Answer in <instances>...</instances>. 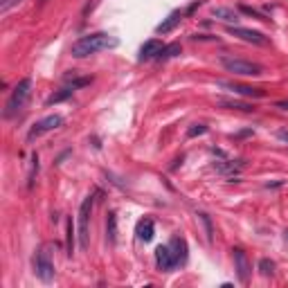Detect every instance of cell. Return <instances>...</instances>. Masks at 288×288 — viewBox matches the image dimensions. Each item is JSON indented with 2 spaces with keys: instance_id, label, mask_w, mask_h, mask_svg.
<instances>
[{
  "instance_id": "cell-10",
  "label": "cell",
  "mask_w": 288,
  "mask_h": 288,
  "mask_svg": "<svg viewBox=\"0 0 288 288\" xmlns=\"http://www.w3.org/2000/svg\"><path fill=\"white\" fill-rule=\"evenodd\" d=\"M218 86L232 90V93H236V95H243V97H252V99H263V97H266V93H263L261 88H250V86H241V83H228V81H218Z\"/></svg>"
},
{
  "instance_id": "cell-20",
  "label": "cell",
  "mask_w": 288,
  "mask_h": 288,
  "mask_svg": "<svg viewBox=\"0 0 288 288\" xmlns=\"http://www.w3.org/2000/svg\"><path fill=\"white\" fill-rule=\"evenodd\" d=\"M178 54H180V43H171L162 50L158 59H173V56H178Z\"/></svg>"
},
{
  "instance_id": "cell-24",
  "label": "cell",
  "mask_w": 288,
  "mask_h": 288,
  "mask_svg": "<svg viewBox=\"0 0 288 288\" xmlns=\"http://www.w3.org/2000/svg\"><path fill=\"white\" fill-rule=\"evenodd\" d=\"M20 0H0V14H7L11 7H16Z\"/></svg>"
},
{
  "instance_id": "cell-25",
  "label": "cell",
  "mask_w": 288,
  "mask_h": 288,
  "mask_svg": "<svg viewBox=\"0 0 288 288\" xmlns=\"http://www.w3.org/2000/svg\"><path fill=\"white\" fill-rule=\"evenodd\" d=\"M277 108H281V110H288V99H281V101H277Z\"/></svg>"
},
{
  "instance_id": "cell-8",
  "label": "cell",
  "mask_w": 288,
  "mask_h": 288,
  "mask_svg": "<svg viewBox=\"0 0 288 288\" xmlns=\"http://www.w3.org/2000/svg\"><path fill=\"white\" fill-rule=\"evenodd\" d=\"M156 266L160 268V270H165V273H169V270H173L178 266V261H176V257H173V250H171V246H158V250H156Z\"/></svg>"
},
{
  "instance_id": "cell-16",
  "label": "cell",
  "mask_w": 288,
  "mask_h": 288,
  "mask_svg": "<svg viewBox=\"0 0 288 288\" xmlns=\"http://www.w3.org/2000/svg\"><path fill=\"white\" fill-rule=\"evenodd\" d=\"M72 93H75V88H72V86H65V88H61L59 93L50 95V97L45 99V104H48V106H52V104H59V101H65L68 97H72Z\"/></svg>"
},
{
  "instance_id": "cell-1",
  "label": "cell",
  "mask_w": 288,
  "mask_h": 288,
  "mask_svg": "<svg viewBox=\"0 0 288 288\" xmlns=\"http://www.w3.org/2000/svg\"><path fill=\"white\" fill-rule=\"evenodd\" d=\"M120 41L115 36L106 32H95V34H88V36H81L72 43L70 48V54L75 59H86L90 54H97V52H104V50H110V48H117Z\"/></svg>"
},
{
  "instance_id": "cell-2",
  "label": "cell",
  "mask_w": 288,
  "mask_h": 288,
  "mask_svg": "<svg viewBox=\"0 0 288 288\" xmlns=\"http://www.w3.org/2000/svg\"><path fill=\"white\" fill-rule=\"evenodd\" d=\"M32 79L30 77H25V79H20L18 83H16V88L11 90V95H9V99H7V104H5V110H3V115L7 117H14V115H18V113L27 106V99H30V95H32Z\"/></svg>"
},
{
  "instance_id": "cell-3",
  "label": "cell",
  "mask_w": 288,
  "mask_h": 288,
  "mask_svg": "<svg viewBox=\"0 0 288 288\" xmlns=\"http://www.w3.org/2000/svg\"><path fill=\"white\" fill-rule=\"evenodd\" d=\"M221 65L232 75L239 77H259L263 72V68L255 63V61H246V59H236V56H221Z\"/></svg>"
},
{
  "instance_id": "cell-19",
  "label": "cell",
  "mask_w": 288,
  "mask_h": 288,
  "mask_svg": "<svg viewBox=\"0 0 288 288\" xmlns=\"http://www.w3.org/2000/svg\"><path fill=\"white\" fill-rule=\"evenodd\" d=\"M72 252H75V223L68 218V257H72Z\"/></svg>"
},
{
  "instance_id": "cell-12",
  "label": "cell",
  "mask_w": 288,
  "mask_h": 288,
  "mask_svg": "<svg viewBox=\"0 0 288 288\" xmlns=\"http://www.w3.org/2000/svg\"><path fill=\"white\" fill-rule=\"evenodd\" d=\"M135 234H138V239L144 241V243L153 241V236H156V223H153V218H142V221L135 225Z\"/></svg>"
},
{
  "instance_id": "cell-13",
  "label": "cell",
  "mask_w": 288,
  "mask_h": 288,
  "mask_svg": "<svg viewBox=\"0 0 288 288\" xmlns=\"http://www.w3.org/2000/svg\"><path fill=\"white\" fill-rule=\"evenodd\" d=\"M180 20H183V11H171V14H169L167 18L156 27V32H158V34H169V32H173V30H176V27L180 25Z\"/></svg>"
},
{
  "instance_id": "cell-6",
  "label": "cell",
  "mask_w": 288,
  "mask_h": 288,
  "mask_svg": "<svg viewBox=\"0 0 288 288\" xmlns=\"http://www.w3.org/2000/svg\"><path fill=\"white\" fill-rule=\"evenodd\" d=\"M61 126H63V117H61V115H48V117H43V120H38V122L30 128V133H27V140H30V142H34L36 138H41V135L50 133V131H56V128H61Z\"/></svg>"
},
{
  "instance_id": "cell-11",
  "label": "cell",
  "mask_w": 288,
  "mask_h": 288,
  "mask_svg": "<svg viewBox=\"0 0 288 288\" xmlns=\"http://www.w3.org/2000/svg\"><path fill=\"white\" fill-rule=\"evenodd\" d=\"M162 50H165V45L158 41V38H151V41H146V43L142 45V48H140L138 61H151V59H158Z\"/></svg>"
},
{
  "instance_id": "cell-17",
  "label": "cell",
  "mask_w": 288,
  "mask_h": 288,
  "mask_svg": "<svg viewBox=\"0 0 288 288\" xmlns=\"http://www.w3.org/2000/svg\"><path fill=\"white\" fill-rule=\"evenodd\" d=\"M106 234H108L110 243H115L117 241V216H115V212L108 214V221H106Z\"/></svg>"
},
{
  "instance_id": "cell-21",
  "label": "cell",
  "mask_w": 288,
  "mask_h": 288,
  "mask_svg": "<svg viewBox=\"0 0 288 288\" xmlns=\"http://www.w3.org/2000/svg\"><path fill=\"white\" fill-rule=\"evenodd\" d=\"M221 104H223V106H228V108H236V110H255L252 106L243 104V101H228V99H223Z\"/></svg>"
},
{
  "instance_id": "cell-9",
  "label": "cell",
  "mask_w": 288,
  "mask_h": 288,
  "mask_svg": "<svg viewBox=\"0 0 288 288\" xmlns=\"http://www.w3.org/2000/svg\"><path fill=\"white\" fill-rule=\"evenodd\" d=\"M232 257H234V268H236V275H239V281L241 284H248V279H250V261H248V255L241 248H234Z\"/></svg>"
},
{
  "instance_id": "cell-14",
  "label": "cell",
  "mask_w": 288,
  "mask_h": 288,
  "mask_svg": "<svg viewBox=\"0 0 288 288\" xmlns=\"http://www.w3.org/2000/svg\"><path fill=\"white\" fill-rule=\"evenodd\" d=\"M169 246H171L173 257H176L178 266H183V263L187 261V241H185V239H180V236H173V239L169 241Z\"/></svg>"
},
{
  "instance_id": "cell-27",
  "label": "cell",
  "mask_w": 288,
  "mask_h": 288,
  "mask_svg": "<svg viewBox=\"0 0 288 288\" xmlns=\"http://www.w3.org/2000/svg\"><path fill=\"white\" fill-rule=\"evenodd\" d=\"M286 236H288V230H286Z\"/></svg>"
},
{
  "instance_id": "cell-15",
  "label": "cell",
  "mask_w": 288,
  "mask_h": 288,
  "mask_svg": "<svg viewBox=\"0 0 288 288\" xmlns=\"http://www.w3.org/2000/svg\"><path fill=\"white\" fill-rule=\"evenodd\" d=\"M212 16L214 18H218V20H223V23H228V25H234V23L239 20V14H236L234 9H230V7H214Z\"/></svg>"
},
{
  "instance_id": "cell-4",
  "label": "cell",
  "mask_w": 288,
  "mask_h": 288,
  "mask_svg": "<svg viewBox=\"0 0 288 288\" xmlns=\"http://www.w3.org/2000/svg\"><path fill=\"white\" fill-rule=\"evenodd\" d=\"M93 205H95V196H86L79 207L77 214V225H79V246L81 250L88 248V221H90V214H93Z\"/></svg>"
},
{
  "instance_id": "cell-7",
  "label": "cell",
  "mask_w": 288,
  "mask_h": 288,
  "mask_svg": "<svg viewBox=\"0 0 288 288\" xmlns=\"http://www.w3.org/2000/svg\"><path fill=\"white\" fill-rule=\"evenodd\" d=\"M228 34L230 36H236L246 43L252 45H268V36H263L261 32L257 30H248V27H239V25H228Z\"/></svg>"
},
{
  "instance_id": "cell-23",
  "label": "cell",
  "mask_w": 288,
  "mask_h": 288,
  "mask_svg": "<svg viewBox=\"0 0 288 288\" xmlns=\"http://www.w3.org/2000/svg\"><path fill=\"white\" fill-rule=\"evenodd\" d=\"M205 133H207V126H205V124H194V126H191L189 131H187L189 138H196V135H205Z\"/></svg>"
},
{
  "instance_id": "cell-5",
  "label": "cell",
  "mask_w": 288,
  "mask_h": 288,
  "mask_svg": "<svg viewBox=\"0 0 288 288\" xmlns=\"http://www.w3.org/2000/svg\"><path fill=\"white\" fill-rule=\"evenodd\" d=\"M34 273H36V277L43 281V284H50V281L54 279V263L52 259H50V252L41 248V250L36 252V257H34Z\"/></svg>"
},
{
  "instance_id": "cell-26",
  "label": "cell",
  "mask_w": 288,
  "mask_h": 288,
  "mask_svg": "<svg viewBox=\"0 0 288 288\" xmlns=\"http://www.w3.org/2000/svg\"><path fill=\"white\" fill-rule=\"evenodd\" d=\"M241 11H246V14H250V16H257V18H261V16H259L255 9H250V7H241Z\"/></svg>"
},
{
  "instance_id": "cell-22",
  "label": "cell",
  "mask_w": 288,
  "mask_h": 288,
  "mask_svg": "<svg viewBox=\"0 0 288 288\" xmlns=\"http://www.w3.org/2000/svg\"><path fill=\"white\" fill-rule=\"evenodd\" d=\"M90 83H93V77H81V79H72L70 83H68V86H72V88H83V86H90Z\"/></svg>"
},
{
  "instance_id": "cell-18",
  "label": "cell",
  "mask_w": 288,
  "mask_h": 288,
  "mask_svg": "<svg viewBox=\"0 0 288 288\" xmlns=\"http://www.w3.org/2000/svg\"><path fill=\"white\" fill-rule=\"evenodd\" d=\"M259 273L263 275V277H273L275 275V261L273 259H259Z\"/></svg>"
}]
</instances>
